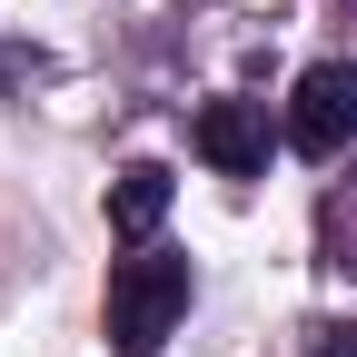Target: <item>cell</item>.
<instances>
[{
  "instance_id": "6da1fadb",
  "label": "cell",
  "mask_w": 357,
  "mask_h": 357,
  "mask_svg": "<svg viewBox=\"0 0 357 357\" xmlns=\"http://www.w3.org/2000/svg\"><path fill=\"white\" fill-rule=\"evenodd\" d=\"M189 298H199L189 258H169V248L119 258V268H109V347H119V357H159V337L189 318Z\"/></svg>"
},
{
  "instance_id": "7a4b0ae2",
  "label": "cell",
  "mask_w": 357,
  "mask_h": 357,
  "mask_svg": "<svg viewBox=\"0 0 357 357\" xmlns=\"http://www.w3.org/2000/svg\"><path fill=\"white\" fill-rule=\"evenodd\" d=\"M357 139V60H318L288 100V149L298 159H337Z\"/></svg>"
},
{
  "instance_id": "3957f363",
  "label": "cell",
  "mask_w": 357,
  "mask_h": 357,
  "mask_svg": "<svg viewBox=\"0 0 357 357\" xmlns=\"http://www.w3.org/2000/svg\"><path fill=\"white\" fill-rule=\"evenodd\" d=\"M199 159L218 178H258L268 169V109L258 100H208L199 109Z\"/></svg>"
},
{
  "instance_id": "277c9868",
  "label": "cell",
  "mask_w": 357,
  "mask_h": 357,
  "mask_svg": "<svg viewBox=\"0 0 357 357\" xmlns=\"http://www.w3.org/2000/svg\"><path fill=\"white\" fill-rule=\"evenodd\" d=\"M159 218H169V169H159V159L119 169V178H109V229H119L129 248H149V238H159Z\"/></svg>"
},
{
  "instance_id": "5b68a950",
  "label": "cell",
  "mask_w": 357,
  "mask_h": 357,
  "mask_svg": "<svg viewBox=\"0 0 357 357\" xmlns=\"http://www.w3.org/2000/svg\"><path fill=\"white\" fill-rule=\"evenodd\" d=\"M328 268H357V178L328 199Z\"/></svg>"
},
{
  "instance_id": "8992f818",
  "label": "cell",
  "mask_w": 357,
  "mask_h": 357,
  "mask_svg": "<svg viewBox=\"0 0 357 357\" xmlns=\"http://www.w3.org/2000/svg\"><path fill=\"white\" fill-rule=\"evenodd\" d=\"M307 357H357V328H318V347Z\"/></svg>"
}]
</instances>
